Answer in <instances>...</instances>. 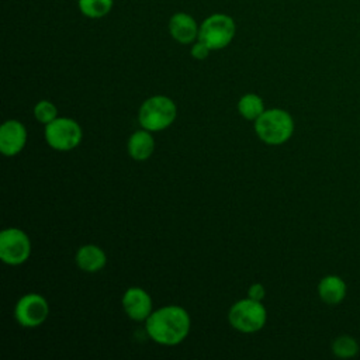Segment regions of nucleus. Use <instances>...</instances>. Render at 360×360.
I'll list each match as a JSON object with an SVG mask.
<instances>
[{
  "instance_id": "1",
  "label": "nucleus",
  "mask_w": 360,
  "mask_h": 360,
  "mask_svg": "<svg viewBox=\"0 0 360 360\" xmlns=\"http://www.w3.org/2000/svg\"><path fill=\"white\" fill-rule=\"evenodd\" d=\"M190 330V316L187 311L177 305L162 307L146 319L149 338L160 345L173 346L184 340Z\"/></svg>"
},
{
  "instance_id": "2",
  "label": "nucleus",
  "mask_w": 360,
  "mask_h": 360,
  "mask_svg": "<svg viewBox=\"0 0 360 360\" xmlns=\"http://www.w3.org/2000/svg\"><path fill=\"white\" fill-rule=\"evenodd\" d=\"M294 131L292 117L281 108H271L263 111L255 120L256 135L269 145H280L290 139Z\"/></svg>"
},
{
  "instance_id": "3",
  "label": "nucleus",
  "mask_w": 360,
  "mask_h": 360,
  "mask_svg": "<svg viewBox=\"0 0 360 360\" xmlns=\"http://www.w3.org/2000/svg\"><path fill=\"white\" fill-rule=\"evenodd\" d=\"M177 107L174 101L166 96H153L142 103L138 114L139 124L150 132L167 128L176 118Z\"/></svg>"
},
{
  "instance_id": "4",
  "label": "nucleus",
  "mask_w": 360,
  "mask_h": 360,
  "mask_svg": "<svg viewBox=\"0 0 360 360\" xmlns=\"http://www.w3.org/2000/svg\"><path fill=\"white\" fill-rule=\"evenodd\" d=\"M236 32L232 17L226 14H212L207 17L198 30V41L204 42L211 51L222 49L231 44Z\"/></svg>"
},
{
  "instance_id": "5",
  "label": "nucleus",
  "mask_w": 360,
  "mask_h": 360,
  "mask_svg": "<svg viewBox=\"0 0 360 360\" xmlns=\"http://www.w3.org/2000/svg\"><path fill=\"white\" fill-rule=\"evenodd\" d=\"M266 308L262 305V302L249 297L235 302L228 314L229 323L236 330L245 333L260 330L266 323Z\"/></svg>"
},
{
  "instance_id": "6",
  "label": "nucleus",
  "mask_w": 360,
  "mask_h": 360,
  "mask_svg": "<svg viewBox=\"0 0 360 360\" xmlns=\"http://www.w3.org/2000/svg\"><path fill=\"white\" fill-rule=\"evenodd\" d=\"M45 139L52 149L72 150L82 141V128L72 118H55L45 127Z\"/></svg>"
},
{
  "instance_id": "7",
  "label": "nucleus",
  "mask_w": 360,
  "mask_h": 360,
  "mask_svg": "<svg viewBox=\"0 0 360 360\" xmlns=\"http://www.w3.org/2000/svg\"><path fill=\"white\" fill-rule=\"evenodd\" d=\"M31 253L27 233L18 228H7L0 233V259L10 266L24 263Z\"/></svg>"
},
{
  "instance_id": "8",
  "label": "nucleus",
  "mask_w": 360,
  "mask_h": 360,
  "mask_svg": "<svg viewBox=\"0 0 360 360\" xmlns=\"http://www.w3.org/2000/svg\"><path fill=\"white\" fill-rule=\"evenodd\" d=\"M49 307L46 300L37 294L30 292L22 295L15 304V319L24 328L39 326L48 316Z\"/></svg>"
},
{
  "instance_id": "9",
  "label": "nucleus",
  "mask_w": 360,
  "mask_h": 360,
  "mask_svg": "<svg viewBox=\"0 0 360 360\" xmlns=\"http://www.w3.org/2000/svg\"><path fill=\"white\" fill-rule=\"evenodd\" d=\"M27 142L25 127L17 120L6 121L0 128V150L6 156H14L22 150Z\"/></svg>"
},
{
  "instance_id": "10",
  "label": "nucleus",
  "mask_w": 360,
  "mask_h": 360,
  "mask_svg": "<svg viewBox=\"0 0 360 360\" xmlns=\"http://www.w3.org/2000/svg\"><path fill=\"white\" fill-rule=\"evenodd\" d=\"M122 308L131 319L146 321L152 314V300L143 288L131 287L122 295Z\"/></svg>"
},
{
  "instance_id": "11",
  "label": "nucleus",
  "mask_w": 360,
  "mask_h": 360,
  "mask_svg": "<svg viewBox=\"0 0 360 360\" xmlns=\"http://www.w3.org/2000/svg\"><path fill=\"white\" fill-rule=\"evenodd\" d=\"M198 30L195 20L187 13H176L169 20V32L180 44H191L198 38Z\"/></svg>"
},
{
  "instance_id": "12",
  "label": "nucleus",
  "mask_w": 360,
  "mask_h": 360,
  "mask_svg": "<svg viewBox=\"0 0 360 360\" xmlns=\"http://www.w3.org/2000/svg\"><path fill=\"white\" fill-rule=\"evenodd\" d=\"M105 253L96 245H84L76 252V264L83 271L96 273L105 266Z\"/></svg>"
},
{
  "instance_id": "13",
  "label": "nucleus",
  "mask_w": 360,
  "mask_h": 360,
  "mask_svg": "<svg viewBox=\"0 0 360 360\" xmlns=\"http://www.w3.org/2000/svg\"><path fill=\"white\" fill-rule=\"evenodd\" d=\"M318 294L325 304L336 305L346 295V284L339 276L329 274L319 281Z\"/></svg>"
},
{
  "instance_id": "14",
  "label": "nucleus",
  "mask_w": 360,
  "mask_h": 360,
  "mask_svg": "<svg viewBox=\"0 0 360 360\" xmlns=\"http://www.w3.org/2000/svg\"><path fill=\"white\" fill-rule=\"evenodd\" d=\"M155 149V139L148 129L135 131L128 141V153L135 160H146Z\"/></svg>"
},
{
  "instance_id": "15",
  "label": "nucleus",
  "mask_w": 360,
  "mask_h": 360,
  "mask_svg": "<svg viewBox=\"0 0 360 360\" xmlns=\"http://www.w3.org/2000/svg\"><path fill=\"white\" fill-rule=\"evenodd\" d=\"M238 110L243 118L255 121L264 111L263 100L257 94H253V93L245 94L238 101Z\"/></svg>"
},
{
  "instance_id": "16",
  "label": "nucleus",
  "mask_w": 360,
  "mask_h": 360,
  "mask_svg": "<svg viewBox=\"0 0 360 360\" xmlns=\"http://www.w3.org/2000/svg\"><path fill=\"white\" fill-rule=\"evenodd\" d=\"M114 0H77L79 10L89 18H101L112 8Z\"/></svg>"
},
{
  "instance_id": "17",
  "label": "nucleus",
  "mask_w": 360,
  "mask_h": 360,
  "mask_svg": "<svg viewBox=\"0 0 360 360\" xmlns=\"http://www.w3.org/2000/svg\"><path fill=\"white\" fill-rule=\"evenodd\" d=\"M332 352L335 356H338L340 359H349V357H353L357 354L359 345L352 336L342 335L333 340Z\"/></svg>"
},
{
  "instance_id": "18",
  "label": "nucleus",
  "mask_w": 360,
  "mask_h": 360,
  "mask_svg": "<svg viewBox=\"0 0 360 360\" xmlns=\"http://www.w3.org/2000/svg\"><path fill=\"white\" fill-rule=\"evenodd\" d=\"M34 115L35 118L42 124H49L55 118H58V108L55 104H52L48 100H41L34 107Z\"/></svg>"
},
{
  "instance_id": "19",
  "label": "nucleus",
  "mask_w": 360,
  "mask_h": 360,
  "mask_svg": "<svg viewBox=\"0 0 360 360\" xmlns=\"http://www.w3.org/2000/svg\"><path fill=\"white\" fill-rule=\"evenodd\" d=\"M210 51H211V49H210L204 42L198 41V42H195V44L191 46L190 53H191L193 58H195V59H198V60H202V59H205V58L210 55Z\"/></svg>"
},
{
  "instance_id": "20",
  "label": "nucleus",
  "mask_w": 360,
  "mask_h": 360,
  "mask_svg": "<svg viewBox=\"0 0 360 360\" xmlns=\"http://www.w3.org/2000/svg\"><path fill=\"white\" fill-rule=\"evenodd\" d=\"M264 287L260 284V283H255L249 287V291H248V297L252 298V300H256V301H262L263 297H264Z\"/></svg>"
}]
</instances>
